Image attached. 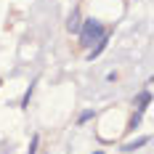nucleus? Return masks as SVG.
I'll use <instances>...</instances> for the list:
<instances>
[{
    "label": "nucleus",
    "instance_id": "20e7f679",
    "mask_svg": "<svg viewBox=\"0 0 154 154\" xmlns=\"http://www.w3.org/2000/svg\"><path fill=\"white\" fill-rule=\"evenodd\" d=\"M141 143H149V138H138L136 143H128V146H125V152H133V149H136V146H141Z\"/></svg>",
    "mask_w": 154,
    "mask_h": 154
},
{
    "label": "nucleus",
    "instance_id": "0eeeda50",
    "mask_svg": "<svg viewBox=\"0 0 154 154\" xmlns=\"http://www.w3.org/2000/svg\"><path fill=\"white\" fill-rule=\"evenodd\" d=\"M96 154H104V152H96Z\"/></svg>",
    "mask_w": 154,
    "mask_h": 154
},
{
    "label": "nucleus",
    "instance_id": "f257e3e1",
    "mask_svg": "<svg viewBox=\"0 0 154 154\" xmlns=\"http://www.w3.org/2000/svg\"><path fill=\"white\" fill-rule=\"evenodd\" d=\"M80 43L85 48H93V43H101L104 37H106V29H104V24L101 21H96V19H85L82 24H80Z\"/></svg>",
    "mask_w": 154,
    "mask_h": 154
},
{
    "label": "nucleus",
    "instance_id": "f03ea898",
    "mask_svg": "<svg viewBox=\"0 0 154 154\" xmlns=\"http://www.w3.org/2000/svg\"><path fill=\"white\" fill-rule=\"evenodd\" d=\"M149 101H152V93H149V91H143V93H141V96H138V101H136V104H138V112H136V117H133V125L138 122L141 112H143V109L149 106Z\"/></svg>",
    "mask_w": 154,
    "mask_h": 154
},
{
    "label": "nucleus",
    "instance_id": "423d86ee",
    "mask_svg": "<svg viewBox=\"0 0 154 154\" xmlns=\"http://www.w3.org/2000/svg\"><path fill=\"white\" fill-rule=\"evenodd\" d=\"M93 117V112H82V114H80V122H85V120H91Z\"/></svg>",
    "mask_w": 154,
    "mask_h": 154
},
{
    "label": "nucleus",
    "instance_id": "39448f33",
    "mask_svg": "<svg viewBox=\"0 0 154 154\" xmlns=\"http://www.w3.org/2000/svg\"><path fill=\"white\" fill-rule=\"evenodd\" d=\"M37 141H40L37 136H32V143H29V152H27V154H35V149H37Z\"/></svg>",
    "mask_w": 154,
    "mask_h": 154
},
{
    "label": "nucleus",
    "instance_id": "7ed1b4c3",
    "mask_svg": "<svg viewBox=\"0 0 154 154\" xmlns=\"http://www.w3.org/2000/svg\"><path fill=\"white\" fill-rule=\"evenodd\" d=\"M80 24H82V21H80V14H77V11H72V16H69V24H66V27H69V32H80Z\"/></svg>",
    "mask_w": 154,
    "mask_h": 154
}]
</instances>
